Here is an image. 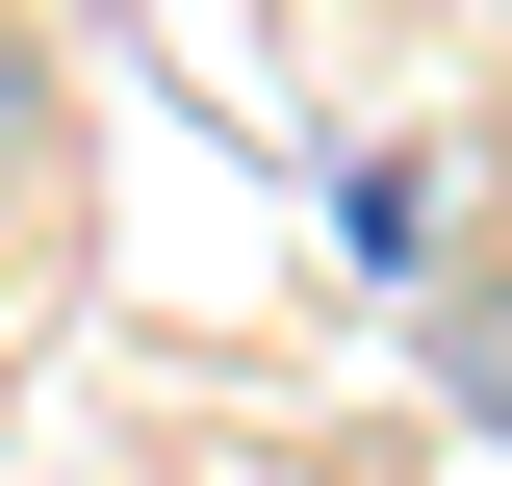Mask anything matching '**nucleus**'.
<instances>
[{
	"instance_id": "obj_1",
	"label": "nucleus",
	"mask_w": 512,
	"mask_h": 486,
	"mask_svg": "<svg viewBox=\"0 0 512 486\" xmlns=\"http://www.w3.org/2000/svg\"><path fill=\"white\" fill-rule=\"evenodd\" d=\"M461 410H487V435H512V307H487V333H461Z\"/></svg>"
},
{
	"instance_id": "obj_2",
	"label": "nucleus",
	"mask_w": 512,
	"mask_h": 486,
	"mask_svg": "<svg viewBox=\"0 0 512 486\" xmlns=\"http://www.w3.org/2000/svg\"><path fill=\"white\" fill-rule=\"evenodd\" d=\"M0 154H26V52H0Z\"/></svg>"
}]
</instances>
